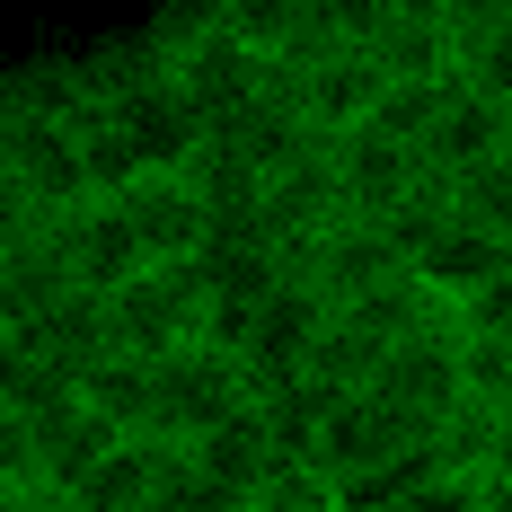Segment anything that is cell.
<instances>
[{
    "label": "cell",
    "instance_id": "3957f363",
    "mask_svg": "<svg viewBox=\"0 0 512 512\" xmlns=\"http://www.w3.org/2000/svg\"><path fill=\"white\" fill-rule=\"evenodd\" d=\"M239 407H256L239 354H221V345H186V354L151 362V442H168V451L204 442L212 424H230Z\"/></svg>",
    "mask_w": 512,
    "mask_h": 512
},
{
    "label": "cell",
    "instance_id": "8992f818",
    "mask_svg": "<svg viewBox=\"0 0 512 512\" xmlns=\"http://www.w3.org/2000/svg\"><path fill=\"white\" fill-rule=\"evenodd\" d=\"M98 124L124 142V151H133V168H142V177H186V159L212 142L204 106L186 98L168 71H159V80H142V89H124V98H106Z\"/></svg>",
    "mask_w": 512,
    "mask_h": 512
},
{
    "label": "cell",
    "instance_id": "d6986e66",
    "mask_svg": "<svg viewBox=\"0 0 512 512\" xmlns=\"http://www.w3.org/2000/svg\"><path fill=\"white\" fill-rule=\"evenodd\" d=\"M71 398L98 415V424H115V433H151V362L106 354V362H89L71 380Z\"/></svg>",
    "mask_w": 512,
    "mask_h": 512
},
{
    "label": "cell",
    "instance_id": "4fadbf2b",
    "mask_svg": "<svg viewBox=\"0 0 512 512\" xmlns=\"http://www.w3.org/2000/svg\"><path fill=\"white\" fill-rule=\"evenodd\" d=\"M115 212H124V230L142 239L151 265H195L204 239H212V221H204V204H195L186 177H133V186L115 195Z\"/></svg>",
    "mask_w": 512,
    "mask_h": 512
},
{
    "label": "cell",
    "instance_id": "ba28073f",
    "mask_svg": "<svg viewBox=\"0 0 512 512\" xmlns=\"http://www.w3.org/2000/svg\"><path fill=\"white\" fill-rule=\"evenodd\" d=\"M336 221H354V212H345V195H336L327 142H309L292 168H274V177H265V239L283 248V265H301Z\"/></svg>",
    "mask_w": 512,
    "mask_h": 512
},
{
    "label": "cell",
    "instance_id": "6da1fadb",
    "mask_svg": "<svg viewBox=\"0 0 512 512\" xmlns=\"http://www.w3.org/2000/svg\"><path fill=\"white\" fill-rule=\"evenodd\" d=\"M204 318H212L204 265H142L124 292H106V336L133 362H168L186 345H204Z\"/></svg>",
    "mask_w": 512,
    "mask_h": 512
},
{
    "label": "cell",
    "instance_id": "7c38bea8",
    "mask_svg": "<svg viewBox=\"0 0 512 512\" xmlns=\"http://www.w3.org/2000/svg\"><path fill=\"white\" fill-rule=\"evenodd\" d=\"M407 274L424 283V301L442 309V318H460V309L477 301L495 274H512V248H504V239H486V230H468L460 212H451V221H442V230L407 256Z\"/></svg>",
    "mask_w": 512,
    "mask_h": 512
},
{
    "label": "cell",
    "instance_id": "277c9868",
    "mask_svg": "<svg viewBox=\"0 0 512 512\" xmlns=\"http://www.w3.org/2000/svg\"><path fill=\"white\" fill-rule=\"evenodd\" d=\"M371 398H389L407 424H424V433L442 442L468 415V345H460V327L442 318V327H424L407 345H389L380 371H371Z\"/></svg>",
    "mask_w": 512,
    "mask_h": 512
},
{
    "label": "cell",
    "instance_id": "52a82bcc",
    "mask_svg": "<svg viewBox=\"0 0 512 512\" xmlns=\"http://www.w3.org/2000/svg\"><path fill=\"white\" fill-rule=\"evenodd\" d=\"M327 168H336V195H345V212H354V221H389V212H398L415 186L433 177V168H424V151L389 142L380 124L336 133V142H327Z\"/></svg>",
    "mask_w": 512,
    "mask_h": 512
},
{
    "label": "cell",
    "instance_id": "5b68a950",
    "mask_svg": "<svg viewBox=\"0 0 512 512\" xmlns=\"http://www.w3.org/2000/svg\"><path fill=\"white\" fill-rule=\"evenodd\" d=\"M327 318H336V309L318 301L301 274H283V283L248 309V327H239V345H230V354H239V371H248L256 398H265V389H292V380H309V354H318Z\"/></svg>",
    "mask_w": 512,
    "mask_h": 512
},
{
    "label": "cell",
    "instance_id": "cb8c5ba5",
    "mask_svg": "<svg viewBox=\"0 0 512 512\" xmlns=\"http://www.w3.org/2000/svg\"><path fill=\"white\" fill-rule=\"evenodd\" d=\"M142 512H221V504H212L204 486L186 477V460H177V468H168V486H159V495H151V504H142Z\"/></svg>",
    "mask_w": 512,
    "mask_h": 512
},
{
    "label": "cell",
    "instance_id": "ffe728a7",
    "mask_svg": "<svg viewBox=\"0 0 512 512\" xmlns=\"http://www.w3.org/2000/svg\"><path fill=\"white\" fill-rule=\"evenodd\" d=\"M62 398H71V380H62L27 336L0 327V415H45V407H62Z\"/></svg>",
    "mask_w": 512,
    "mask_h": 512
},
{
    "label": "cell",
    "instance_id": "30bf717a",
    "mask_svg": "<svg viewBox=\"0 0 512 512\" xmlns=\"http://www.w3.org/2000/svg\"><path fill=\"white\" fill-rule=\"evenodd\" d=\"M53 256H62V274H71V292H89V301H106V292H124L151 256H142V239L124 230V212L115 204H80V212H62L45 230Z\"/></svg>",
    "mask_w": 512,
    "mask_h": 512
},
{
    "label": "cell",
    "instance_id": "7a4b0ae2",
    "mask_svg": "<svg viewBox=\"0 0 512 512\" xmlns=\"http://www.w3.org/2000/svg\"><path fill=\"white\" fill-rule=\"evenodd\" d=\"M345 18H354V45L371 53V71L389 89H451L460 9H442V0H371V9H345Z\"/></svg>",
    "mask_w": 512,
    "mask_h": 512
},
{
    "label": "cell",
    "instance_id": "e0dca14e",
    "mask_svg": "<svg viewBox=\"0 0 512 512\" xmlns=\"http://www.w3.org/2000/svg\"><path fill=\"white\" fill-rule=\"evenodd\" d=\"M451 80L477 89V98L512 106V0H468L460 9V62Z\"/></svg>",
    "mask_w": 512,
    "mask_h": 512
},
{
    "label": "cell",
    "instance_id": "4316f807",
    "mask_svg": "<svg viewBox=\"0 0 512 512\" xmlns=\"http://www.w3.org/2000/svg\"><path fill=\"white\" fill-rule=\"evenodd\" d=\"M221 512H248V504H221Z\"/></svg>",
    "mask_w": 512,
    "mask_h": 512
},
{
    "label": "cell",
    "instance_id": "44dd1931",
    "mask_svg": "<svg viewBox=\"0 0 512 512\" xmlns=\"http://www.w3.org/2000/svg\"><path fill=\"white\" fill-rule=\"evenodd\" d=\"M451 212H460L468 230H486V239L512 248V159H486V168L451 177Z\"/></svg>",
    "mask_w": 512,
    "mask_h": 512
},
{
    "label": "cell",
    "instance_id": "5bb4252c",
    "mask_svg": "<svg viewBox=\"0 0 512 512\" xmlns=\"http://www.w3.org/2000/svg\"><path fill=\"white\" fill-rule=\"evenodd\" d=\"M486 159H504V106L451 80V89H442V106H433V124H424V168L451 186V177L486 168Z\"/></svg>",
    "mask_w": 512,
    "mask_h": 512
},
{
    "label": "cell",
    "instance_id": "484cf974",
    "mask_svg": "<svg viewBox=\"0 0 512 512\" xmlns=\"http://www.w3.org/2000/svg\"><path fill=\"white\" fill-rule=\"evenodd\" d=\"M504 159H512V106H504Z\"/></svg>",
    "mask_w": 512,
    "mask_h": 512
},
{
    "label": "cell",
    "instance_id": "ac0fdd59",
    "mask_svg": "<svg viewBox=\"0 0 512 512\" xmlns=\"http://www.w3.org/2000/svg\"><path fill=\"white\" fill-rule=\"evenodd\" d=\"M115 442H124V433H115V424H98L80 398H62V407L36 415V460H45V486H62V495H71V486H80V477H89Z\"/></svg>",
    "mask_w": 512,
    "mask_h": 512
},
{
    "label": "cell",
    "instance_id": "603a6c76",
    "mask_svg": "<svg viewBox=\"0 0 512 512\" xmlns=\"http://www.w3.org/2000/svg\"><path fill=\"white\" fill-rule=\"evenodd\" d=\"M27 239H45V221H36V204H27V195H18V177L0 168V256L27 248Z\"/></svg>",
    "mask_w": 512,
    "mask_h": 512
},
{
    "label": "cell",
    "instance_id": "d4e9b609",
    "mask_svg": "<svg viewBox=\"0 0 512 512\" xmlns=\"http://www.w3.org/2000/svg\"><path fill=\"white\" fill-rule=\"evenodd\" d=\"M0 512H80V504H71L62 486H27V495H9Z\"/></svg>",
    "mask_w": 512,
    "mask_h": 512
},
{
    "label": "cell",
    "instance_id": "8fae6325",
    "mask_svg": "<svg viewBox=\"0 0 512 512\" xmlns=\"http://www.w3.org/2000/svg\"><path fill=\"white\" fill-rule=\"evenodd\" d=\"M292 274H301L327 309H345V301H362V292H380V283H398V274H407V256H398V239H389L380 221H336V230H327Z\"/></svg>",
    "mask_w": 512,
    "mask_h": 512
},
{
    "label": "cell",
    "instance_id": "9c48e42d",
    "mask_svg": "<svg viewBox=\"0 0 512 512\" xmlns=\"http://www.w3.org/2000/svg\"><path fill=\"white\" fill-rule=\"evenodd\" d=\"M177 460H186V477L204 486L212 504H256V495H265V477L283 468V451H274V424H265L256 407H239L230 424H212L204 442H186Z\"/></svg>",
    "mask_w": 512,
    "mask_h": 512
},
{
    "label": "cell",
    "instance_id": "2e32d148",
    "mask_svg": "<svg viewBox=\"0 0 512 512\" xmlns=\"http://www.w3.org/2000/svg\"><path fill=\"white\" fill-rule=\"evenodd\" d=\"M62 301H71V274H62L53 239H27V248L0 256V327L9 336H36Z\"/></svg>",
    "mask_w": 512,
    "mask_h": 512
},
{
    "label": "cell",
    "instance_id": "9a60e30c",
    "mask_svg": "<svg viewBox=\"0 0 512 512\" xmlns=\"http://www.w3.org/2000/svg\"><path fill=\"white\" fill-rule=\"evenodd\" d=\"M168 468H177V451H168V442L124 433V442H115V451H106V460L71 486V504H80V512H142L159 486H168Z\"/></svg>",
    "mask_w": 512,
    "mask_h": 512
},
{
    "label": "cell",
    "instance_id": "7402d4cb",
    "mask_svg": "<svg viewBox=\"0 0 512 512\" xmlns=\"http://www.w3.org/2000/svg\"><path fill=\"white\" fill-rule=\"evenodd\" d=\"M45 486V460H36V415H0V504Z\"/></svg>",
    "mask_w": 512,
    "mask_h": 512
}]
</instances>
